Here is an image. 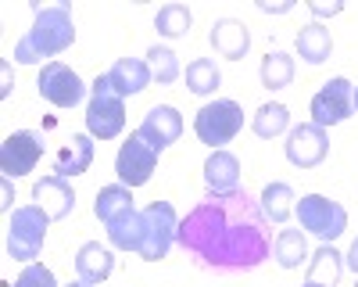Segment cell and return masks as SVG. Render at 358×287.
<instances>
[{
    "label": "cell",
    "instance_id": "17",
    "mask_svg": "<svg viewBox=\"0 0 358 287\" xmlns=\"http://www.w3.org/2000/svg\"><path fill=\"white\" fill-rule=\"evenodd\" d=\"M108 79H111L118 97H136L151 86L155 76H151V65L140 62V57H118V62L111 65V72H108Z\"/></svg>",
    "mask_w": 358,
    "mask_h": 287
},
{
    "label": "cell",
    "instance_id": "5",
    "mask_svg": "<svg viewBox=\"0 0 358 287\" xmlns=\"http://www.w3.org/2000/svg\"><path fill=\"white\" fill-rule=\"evenodd\" d=\"M297 219H301V230L315 234L322 244H334L344 230H348V212L341 201L326 197V194H305L297 201Z\"/></svg>",
    "mask_w": 358,
    "mask_h": 287
},
{
    "label": "cell",
    "instance_id": "23",
    "mask_svg": "<svg viewBox=\"0 0 358 287\" xmlns=\"http://www.w3.org/2000/svg\"><path fill=\"white\" fill-rule=\"evenodd\" d=\"M330 50H334V40H330V29L326 25L312 22L297 33V54H301L308 65H322L326 57H330Z\"/></svg>",
    "mask_w": 358,
    "mask_h": 287
},
{
    "label": "cell",
    "instance_id": "3",
    "mask_svg": "<svg viewBox=\"0 0 358 287\" xmlns=\"http://www.w3.org/2000/svg\"><path fill=\"white\" fill-rule=\"evenodd\" d=\"M86 130L94 140H115L126 130V97L115 94L108 76H97L90 86V104H86Z\"/></svg>",
    "mask_w": 358,
    "mask_h": 287
},
{
    "label": "cell",
    "instance_id": "29",
    "mask_svg": "<svg viewBox=\"0 0 358 287\" xmlns=\"http://www.w3.org/2000/svg\"><path fill=\"white\" fill-rule=\"evenodd\" d=\"M251 126H255V133H258L262 140H273V136H280V133L290 126V111H287L283 104H262Z\"/></svg>",
    "mask_w": 358,
    "mask_h": 287
},
{
    "label": "cell",
    "instance_id": "10",
    "mask_svg": "<svg viewBox=\"0 0 358 287\" xmlns=\"http://www.w3.org/2000/svg\"><path fill=\"white\" fill-rule=\"evenodd\" d=\"M348 115H355V86L344 76L322 83V90L312 97V122L326 130V126L344 122Z\"/></svg>",
    "mask_w": 358,
    "mask_h": 287
},
{
    "label": "cell",
    "instance_id": "2",
    "mask_svg": "<svg viewBox=\"0 0 358 287\" xmlns=\"http://www.w3.org/2000/svg\"><path fill=\"white\" fill-rule=\"evenodd\" d=\"M76 43V25L65 4H54V8H36V22L33 29L15 43V62L22 65H36L43 57H57L65 54Z\"/></svg>",
    "mask_w": 358,
    "mask_h": 287
},
{
    "label": "cell",
    "instance_id": "39",
    "mask_svg": "<svg viewBox=\"0 0 358 287\" xmlns=\"http://www.w3.org/2000/svg\"><path fill=\"white\" fill-rule=\"evenodd\" d=\"M301 287H319V284H308V280H305V284H301Z\"/></svg>",
    "mask_w": 358,
    "mask_h": 287
},
{
    "label": "cell",
    "instance_id": "16",
    "mask_svg": "<svg viewBox=\"0 0 358 287\" xmlns=\"http://www.w3.org/2000/svg\"><path fill=\"white\" fill-rule=\"evenodd\" d=\"M90 165H94V136H90V133H76L65 148L54 155V176L72 180V176H83Z\"/></svg>",
    "mask_w": 358,
    "mask_h": 287
},
{
    "label": "cell",
    "instance_id": "6",
    "mask_svg": "<svg viewBox=\"0 0 358 287\" xmlns=\"http://www.w3.org/2000/svg\"><path fill=\"white\" fill-rule=\"evenodd\" d=\"M244 126V108L236 101H215L204 104L194 119V133L201 144H208L212 151H222V144H229Z\"/></svg>",
    "mask_w": 358,
    "mask_h": 287
},
{
    "label": "cell",
    "instance_id": "24",
    "mask_svg": "<svg viewBox=\"0 0 358 287\" xmlns=\"http://www.w3.org/2000/svg\"><path fill=\"white\" fill-rule=\"evenodd\" d=\"M273 255L283 270H297L301 262H308V241L305 230H280V237L273 241Z\"/></svg>",
    "mask_w": 358,
    "mask_h": 287
},
{
    "label": "cell",
    "instance_id": "37",
    "mask_svg": "<svg viewBox=\"0 0 358 287\" xmlns=\"http://www.w3.org/2000/svg\"><path fill=\"white\" fill-rule=\"evenodd\" d=\"M69 287H90V284H83V280H76V284H69Z\"/></svg>",
    "mask_w": 358,
    "mask_h": 287
},
{
    "label": "cell",
    "instance_id": "11",
    "mask_svg": "<svg viewBox=\"0 0 358 287\" xmlns=\"http://www.w3.org/2000/svg\"><path fill=\"white\" fill-rule=\"evenodd\" d=\"M36 86H40V97L50 101L54 108H76L86 97L83 79L65 62H47L43 72H40V79H36Z\"/></svg>",
    "mask_w": 358,
    "mask_h": 287
},
{
    "label": "cell",
    "instance_id": "33",
    "mask_svg": "<svg viewBox=\"0 0 358 287\" xmlns=\"http://www.w3.org/2000/svg\"><path fill=\"white\" fill-rule=\"evenodd\" d=\"M11 94V65L4 62V86H0V97H8Z\"/></svg>",
    "mask_w": 358,
    "mask_h": 287
},
{
    "label": "cell",
    "instance_id": "4",
    "mask_svg": "<svg viewBox=\"0 0 358 287\" xmlns=\"http://www.w3.org/2000/svg\"><path fill=\"white\" fill-rule=\"evenodd\" d=\"M47 223L50 216L40 209V205H22L15 209L11 223H8V255L15 262H36L40 251H43V241H47Z\"/></svg>",
    "mask_w": 358,
    "mask_h": 287
},
{
    "label": "cell",
    "instance_id": "27",
    "mask_svg": "<svg viewBox=\"0 0 358 287\" xmlns=\"http://www.w3.org/2000/svg\"><path fill=\"white\" fill-rule=\"evenodd\" d=\"M294 190L287 187V183H268L265 190H262V212L273 219V223H287L290 216H294Z\"/></svg>",
    "mask_w": 358,
    "mask_h": 287
},
{
    "label": "cell",
    "instance_id": "12",
    "mask_svg": "<svg viewBox=\"0 0 358 287\" xmlns=\"http://www.w3.org/2000/svg\"><path fill=\"white\" fill-rule=\"evenodd\" d=\"M326 155H330V140H326V130L322 126L301 122V126L290 130V136H287V158H290V165L315 169V165L326 162Z\"/></svg>",
    "mask_w": 358,
    "mask_h": 287
},
{
    "label": "cell",
    "instance_id": "34",
    "mask_svg": "<svg viewBox=\"0 0 358 287\" xmlns=\"http://www.w3.org/2000/svg\"><path fill=\"white\" fill-rule=\"evenodd\" d=\"M258 8H262V11H276V15H283V11H290L294 4H265V0H262Z\"/></svg>",
    "mask_w": 358,
    "mask_h": 287
},
{
    "label": "cell",
    "instance_id": "26",
    "mask_svg": "<svg viewBox=\"0 0 358 287\" xmlns=\"http://www.w3.org/2000/svg\"><path fill=\"white\" fill-rule=\"evenodd\" d=\"M219 83H222V76H219V69H215L212 57H194V62L187 65V90H190V94H197V97L215 94Z\"/></svg>",
    "mask_w": 358,
    "mask_h": 287
},
{
    "label": "cell",
    "instance_id": "30",
    "mask_svg": "<svg viewBox=\"0 0 358 287\" xmlns=\"http://www.w3.org/2000/svg\"><path fill=\"white\" fill-rule=\"evenodd\" d=\"M147 57H151V76L162 83V86H169V83H176L179 76H183V69H179V57H176V50H169V47H151L147 50Z\"/></svg>",
    "mask_w": 358,
    "mask_h": 287
},
{
    "label": "cell",
    "instance_id": "20",
    "mask_svg": "<svg viewBox=\"0 0 358 287\" xmlns=\"http://www.w3.org/2000/svg\"><path fill=\"white\" fill-rule=\"evenodd\" d=\"M344 273V255L334 248V244H319L315 255L308 258V284H319V287H337Z\"/></svg>",
    "mask_w": 358,
    "mask_h": 287
},
{
    "label": "cell",
    "instance_id": "22",
    "mask_svg": "<svg viewBox=\"0 0 358 287\" xmlns=\"http://www.w3.org/2000/svg\"><path fill=\"white\" fill-rule=\"evenodd\" d=\"M108 241L118 251H140L143 244V212H126L108 223Z\"/></svg>",
    "mask_w": 358,
    "mask_h": 287
},
{
    "label": "cell",
    "instance_id": "31",
    "mask_svg": "<svg viewBox=\"0 0 358 287\" xmlns=\"http://www.w3.org/2000/svg\"><path fill=\"white\" fill-rule=\"evenodd\" d=\"M11 287H57V280H54V273H50L47 266L29 262V266L22 270V276H18Z\"/></svg>",
    "mask_w": 358,
    "mask_h": 287
},
{
    "label": "cell",
    "instance_id": "36",
    "mask_svg": "<svg viewBox=\"0 0 358 287\" xmlns=\"http://www.w3.org/2000/svg\"><path fill=\"white\" fill-rule=\"evenodd\" d=\"M4 209H11V180H4V201H0Z\"/></svg>",
    "mask_w": 358,
    "mask_h": 287
},
{
    "label": "cell",
    "instance_id": "13",
    "mask_svg": "<svg viewBox=\"0 0 358 287\" xmlns=\"http://www.w3.org/2000/svg\"><path fill=\"white\" fill-rule=\"evenodd\" d=\"M136 133H140V136L162 155L169 144L179 140V133H183V119H179V111H176L172 104H155L151 111L143 115V122H140Z\"/></svg>",
    "mask_w": 358,
    "mask_h": 287
},
{
    "label": "cell",
    "instance_id": "7",
    "mask_svg": "<svg viewBox=\"0 0 358 287\" xmlns=\"http://www.w3.org/2000/svg\"><path fill=\"white\" fill-rule=\"evenodd\" d=\"M179 234V216L169 201H151L143 209V244H140V258L147 262H162L169 255L172 241Z\"/></svg>",
    "mask_w": 358,
    "mask_h": 287
},
{
    "label": "cell",
    "instance_id": "35",
    "mask_svg": "<svg viewBox=\"0 0 358 287\" xmlns=\"http://www.w3.org/2000/svg\"><path fill=\"white\" fill-rule=\"evenodd\" d=\"M348 270H355L358 273V241L351 244V251H348Z\"/></svg>",
    "mask_w": 358,
    "mask_h": 287
},
{
    "label": "cell",
    "instance_id": "32",
    "mask_svg": "<svg viewBox=\"0 0 358 287\" xmlns=\"http://www.w3.org/2000/svg\"><path fill=\"white\" fill-rule=\"evenodd\" d=\"M308 11H312V15H319V18H326V15H341V11H344V4H308Z\"/></svg>",
    "mask_w": 358,
    "mask_h": 287
},
{
    "label": "cell",
    "instance_id": "38",
    "mask_svg": "<svg viewBox=\"0 0 358 287\" xmlns=\"http://www.w3.org/2000/svg\"><path fill=\"white\" fill-rule=\"evenodd\" d=\"M355 111H358V86H355Z\"/></svg>",
    "mask_w": 358,
    "mask_h": 287
},
{
    "label": "cell",
    "instance_id": "1",
    "mask_svg": "<svg viewBox=\"0 0 358 287\" xmlns=\"http://www.w3.org/2000/svg\"><path fill=\"white\" fill-rule=\"evenodd\" d=\"M176 241L190 251L201 266L215 273H244L262 266L273 251V230L262 201L244 187L233 194H204V201L179 219Z\"/></svg>",
    "mask_w": 358,
    "mask_h": 287
},
{
    "label": "cell",
    "instance_id": "21",
    "mask_svg": "<svg viewBox=\"0 0 358 287\" xmlns=\"http://www.w3.org/2000/svg\"><path fill=\"white\" fill-rule=\"evenodd\" d=\"M126 212H136L133 209V190L126 183H111V187H101L97 190V201H94V216L108 226L111 219L126 216Z\"/></svg>",
    "mask_w": 358,
    "mask_h": 287
},
{
    "label": "cell",
    "instance_id": "25",
    "mask_svg": "<svg viewBox=\"0 0 358 287\" xmlns=\"http://www.w3.org/2000/svg\"><path fill=\"white\" fill-rule=\"evenodd\" d=\"M294 83V57L283 50H268L262 57V86L268 90H283V86Z\"/></svg>",
    "mask_w": 358,
    "mask_h": 287
},
{
    "label": "cell",
    "instance_id": "15",
    "mask_svg": "<svg viewBox=\"0 0 358 287\" xmlns=\"http://www.w3.org/2000/svg\"><path fill=\"white\" fill-rule=\"evenodd\" d=\"M204 183H208V194H233L241 190V158L233 151H212L204 162Z\"/></svg>",
    "mask_w": 358,
    "mask_h": 287
},
{
    "label": "cell",
    "instance_id": "28",
    "mask_svg": "<svg viewBox=\"0 0 358 287\" xmlns=\"http://www.w3.org/2000/svg\"><path fill=\"white\" fill-rule=\"evenodd\" d=\"M190 22H194V15H190L187 4H165V8L158 11V18H155V29H158L162 36L176 40V36H187Z\"/></svg>",
    "mask_w": 358,
    "mask_h": 287
},
{
    "label": "cell",
    "instance_id": "8",
    "mask_svg": "<svg viewBox=\"0 0 358 287\" xmlns=\"http://www.w3.org/2000/svg\"><path fill=\"white\" fill-rule=\"evenodd\" d=\"M40 158H43V133L36 130H18L0 144V172H4V180H18L25 172H33Z\"/></svg>",
    "mask_w": 358,
    "mask_h": 287
},
{
    "label": "cell",
    "instance_id": "9",
    "mask_svg": "<svg viewBox=\"0 0 358 287\" xmlns=\"http://www.w3.org/2000/svg\"><path fill=\"white\" fill-rule=\"evenodd\" d=\"M155 169H158V151H155L140 133H129V140H126L122 148H118V155H115L118 180L133 190V187H143L147 180H151Z\"/></svg>",
    "mask_w": 358,
    "mask_h": 287
},
{
    "label": "cell",
    "instance_id": "19",
    "mask_svg": "<svg viewBox=\"0 0 358 287\" xmlns=\"http://www.w3.org/2000/svg\"><path fill=\"white\" fill-rule=\"evenodd\" d=\"M212 47L222 54V57H229V62H241V57L248 54V47H251V33H248V25L244 22H236V18H219L215 25H212Z\"/></svg>",
    "mask_w": 358,
    "mask_h": 287
},
{
    "label": "cell",
    "instance_id": "18",
    "mask_svg": "<svg viewBox=\"0 0 358 287\" xmlns=\"http://www.w3.org/2000/svg\"><path fill=\"white\" fill-rule=\"evenodd\" d=\"M76 273H79L83 284L97 287V284H104V280L115 273V255H111L101 241H86V244L79 248V255H76Z\"/></svg>",
    "mask_w": 358,
    "mask_h": 287
},
{
    "label": "cell",
    "instance_id": "14",
    "mask_svg": "<svg viewBox=\"0 0 358 287\" xmlns=\"http://www.w3.org/2000/svg\"><path fill=\"white\" fill-rule=\"evenodd\" d=\"M33 205H40L50 219H65V216H72V209H76V190H72V183L69 180H62V176H43V180H36V187H33Z\"/></svg>",
    "mask_w": 358,
    "mask_h": 287
}]
</instances>
